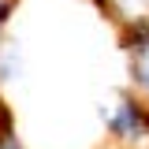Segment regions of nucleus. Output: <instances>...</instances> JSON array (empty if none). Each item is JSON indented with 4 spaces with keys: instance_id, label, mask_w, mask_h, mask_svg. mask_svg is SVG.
<instances>
[{
    "instance_id": "nucleus-3",
    "label": "nucleus",
    "mask_w": 149,
    "mask_h": 149,
    "mask_svg": "<svg viewBox=\"0 0 149 149\" xmlns=\"http://www.w3.org/2000/svg\"><path fill=\"white\" fill-rule=\"evenodd\" d=\"M22 74V52L15 49V41H0V86L15 82Z\"/></svg>"
},
{
    "instance_id": "nucleus-2",
    "label": "nucleus",
    "mask_w": 149,
    "mask_h": 149,
    "mask_svg": "<svg viewBox=\"0 0 149 149\" xmlns=\"http://www.w3.org/2000/svg\"><path fill=\"white\" fill-rule=\"evenodd\" d=\"M123 49H127V63H130V86L142 101H149V26H134Z\"/></svg>"
},
{
    "instance_id": "nucleus-4",
    "label": "nucleus",
    "mask_w": 149,
    "mask_h": 149,
    "mask_svg": "<svg viewBox=\"0 0 149 149\" xmlns=\"http://www.w3.org/2000/svg\"><path fill=\"white\" fill-rule=\"evenodd\" d=\"M0 149H26V146L19 142L15 134H8V138H0Z\"/></svg>"
},
{
    "instance_id": "nucleus-1",
    "label": "nucleus",
    "mask_w": 149,
    "mask_h": 149,
    "mask_svg": "<svg viewBox=\"0 0 149 149\" xmlns=\"http://www.w3.org/2000/svg\"><path fill=\"white\" fill-rule=\"evenodd\" d=\"M104 130L123 149H146L149 146V101L138 93H116L108 104H101Z\"/></svg>"
}]
</instances>
